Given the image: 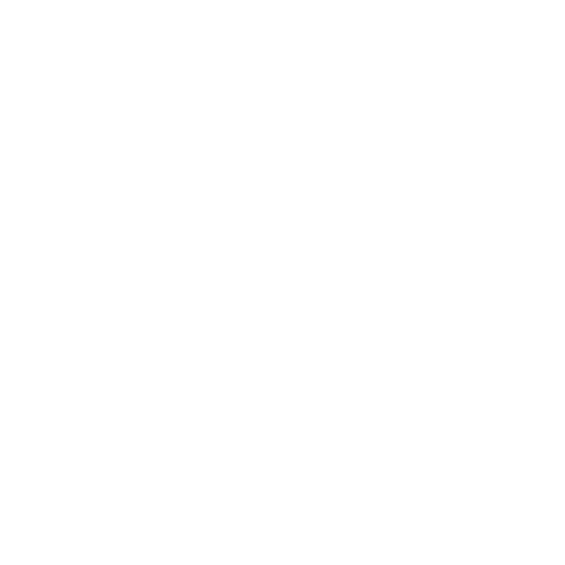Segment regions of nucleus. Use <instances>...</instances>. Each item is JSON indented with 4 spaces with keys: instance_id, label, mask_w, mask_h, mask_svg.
<instances>
[]
</instances>
